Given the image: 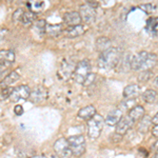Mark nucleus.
Masks as SVG:
<instances>
[{
	"mask_svg": "<svg viewBox=\"0 0 158 158\" xmlns=\"http://www.w3.org/2000/svg\"><path fill=\"white\" fill-rule=\"evenodd\" d=\"M121 56L122 54L118 48L111 47L110 49L101 53L98 62L99 68L104 69V70H112V69L116 68L118 65Z\"/></svg>",
	"mask_w": 158,
	"mask_h": 158,
	"instance_id": "obj_1",
	"label": "nucleus"
},
{
	"mask_svg": "<svg viewBox=\"0 0 158 158\" xmlns=\"http://www.w3.org/2000/svg\"><path fill=\"white\" fill-rule=\"evenodd\" d=\"M104 123V119L100 114L96 113L92 118H90L86 122L88 124V135L92 139H97L101 134V130H102Z\"/></svg>",
	"mask_w": 158,
	"mask_h": 158,
	"instance_id": "obj_2",
	"label": "nucleus"
},
{
	"mask_svg": "<svg viewBox=\"0 0 158 158\" xmlns=\"http://www.w3.org/2000/svg\"><path fill=\"white\" fill-rule=\"evenodd\" d=\"M68 139V142L70 144V149L72 151V154L77 157L82 156L85 153V138L82 135H74L70 136Z\"/></svg>",
	"mask_w": 158,
	"mask_h": 158,
	"instance_id": "obj_3",
	"label": "nucleus"
},
{
	"mask_svg": "<svg viewBox=\"0 0 158 158\" xmlns=\"http://www.w3.org/2000/svg\"><path fill=\"white\" fill-rule=\"evenodd\" d=\"M90 73H91V63L89 60L85 59V60H81L80 62H78V64L74 69L73 77L75 79L76 82L82 85L85 77Z\"/></svg>",
	"mask_w": 158,
	"mask_h": 158,
	"instance_id": "obj_4",
	"label": "nucleus"
},
{
	"mask_svg": "<svg viewBox=\"0 0 158 158\" xmlns=\"http://www.w3.org/2000/svg\"><path fill=\"white\" fill-rule=\"evenodd\" d=\"M53 148H54V151L59 158H70L73 155L67 138L57 139Z\"/></svg>",
	"mask_w": 158,
	"mask_h": 158,
	"instance_id": "obj_5",
	"label": "nucleus"
},
{
	"mask_svg": "<svg viewBox=\"0 0 158 158\" xmlns=\"http://www.w3.org/2000/svg\"><path fill=\"white\" fill-rule=\"evenodd\" d=\"M31 89L27 85H19L17 88H13V91L10 95L9 99L12 102H18L21 99H29Z\"/></svg>",
	"mask_w": 158,
	"mask_h": 158,
	"instance_id": "obj_6",
	"label": "nucleus"
},
{
	"mask_svg": "<svg viewBox=\"0 0 158 158\" xmlns=\"http://www.w3.org/2000/svg\"><path fill=\"white\" fill-rule=\"evenodd\" d=\"M79 16L81 18V21L85 22V23H92L96 18V12L95 9L89 6L88 3H85L79 7Z\"/></svg>",
	"mask_w": 158,
	"mask_h": 158,
	"instance_id": "obj_7",
	"label": "nucleus"
},
{
	"mask_svg": "<svg viewBox=\"0 0 158 158\" xmlns=\"http://www.w3.org/2000/svg\"><path fill=\"white\" fill-rule=\"evenodd\" d=\"M148 54L149 53L146 52V51H142V52L138 53L137 55H135L132 57V59L130 60V68L133 71H140L142 70L144 65V62H146V59L148 57Z\"/></svg>",
	"mask_w": 158,
	"mask_h": 158,
	"instance_id": "obj_8",
	"label": "nucleus"
},
{
	"mask_svg": "<svg viewBox=\"0 0 158 158\" xmlns=\"http://www.w3.org/2000/svg\"><path fill=\"white\" fill-rule=\"evenodd\" d=\"M48 97V91L43 86H37L33 91H31L29 99L33 103H41Z\"/></svg>",
	"mask_w": 158,
	"mask_h": 158,
	"instance_id": "obj_9",
	"label": "nucleus"
},
{
	"mask_svg": "<svg viewBox=\"0 0 158 158\" xmlns=\"http://www.w3.org/2000/svg\"><path fill=\"white\" fill-rule=\"evenodd\" d=\"M134 122L132 121V119L127 115V116H122L121 119L119 120L118 122L116 123V131L115 133L119 134V135H122L123 136L124 134L128 133V131L130 129L133 127Z\"/></svg>",
	"mask_w": 158,
	"mask_h": 158,
	"instance_id": "obj_10",
	"label": "nucleus"
},
{
	"mask_svg": "<svg viewBox=\"0 0 158 158\" xmlns=\"http://www.w3.org/2000/svg\"><path fill=\"white\" fill-rule=\"evenodd\" d=\"M85 27L82 24H77V25H72V27H69L64 30V35L68 38H77L80 37L81 35H83L85 33Z\"/></svg>",
	"mask_w": 158,
	"mask_h": 158,
	"instance_id": "obj_11",
	"label": "nucleus"
},
{
	"mask_svg": "<svg viewBox=\"0 0 158 158\" xmlns=\"http://www.w3.org/2000/svg\"><path fill=\"white\" fill-rule=\"evenodd\" d=\"M20 78V74L18 72V70L16 71H12L11 73H9L7 75L1 80L0 82V89H4L7 86H11L12 85H14L16 81H18Z\"/></svg>",
	"mask_w": 158,
	"mask_h": 158,
	"instance_id": "obj_12",
	"label": "nucleus"
},
{
	"mask_svg": "<svg viewBox=\"0 0 158 158\" xmlns=\"http://www.w3.org/2000/svg\"><path fill=\"white\" fill-rule=\"evenodd\" d=\"M121 117H122V111L120 109H115L108 114V116L104 119V123L111 127L116 126V123L120 120Z\"/></svg>",
	"mask_w": 158,
	"mask_h": 158,
	"instance_id": "obj_13",
	"label": "nucleus"
},
{
	"mask_svg": "<svg viewBox=\"0 0 158 158\" xmlns=\"http://www.w3.org/2000/svg\"><path fill=\"white\" fill-rule=\"evenodd\" d=\"M63 20H64V22L69 27L81 24V18H80V16H79V13L76 11L65 13L64 16H63Z\"/></svg>",
	"mask_w": 158,
	"mask_h": 158,
	"instance_id": "obj_14",
	"label": "nucleus"
},
{
	"mask_svg": "<svg viewBox=\"0 0 158 158\" xmlns=\"http://www.w3.org/2000/svg\"><path fill=\"white\" fill-rule=\"evenodd\" d=\"M95 47H96V50H97L99 53H102L112 47V41H111V39L108 37L100 36L96 39Z\"/></svg>",
	"mask_w": 158,
	"mask_h": 158,
	"instance_id": "obj_15",
	"label": "nucleus"
},
{
	"mask_svg": "<svg viewBox=\"0 0 158 158\" xmlns=\"http://www.w3.org/2000/svg\"><path fill=\"white\" fill-rule=\"evenodd\" d=\"M128 116L132 119V121L137 122L144 116V108L141 106H135L133 109L130 110Z\"/></svg>",
	"mask_w": 158,
	"mask_h": 158,
	"instance_id": "obj_16",
	"label": "nucleus"
},
{
	"mask_svg": "<svg viewBox=\"0 0 158 158\" xmlns=\"http://www.w3.org/2000/svg\"><path fill=\"white\" fill-rule=\"evenodd\" d=\"M95 114H96V109L92 104H89V106H86L78 111V117L81 119H85V120H89Z\"/></svg>",
	"mask_w": 158,
	"mask_h": 158,
	"instance_id": "obj_17",
	"label": "nucleus"
},
{
	"mask_svg": "<svg viewBox=\"0 0 158 158\" xmlns=\"http://www.w3.org/2000/svg\"><path fill=\"white\" fill-rule=\"evenodd\" d=\"M139 86L137 85H129L124 88L123 90V97L124 98H134L136 96H138L139 94Z\"/></svg>",
	"mask_w": 158,
	"mask_h": 158,
	"instance_id": "obj_18",
	"label": "nucleus"
},
{
	"mask_svg": "<svg viewBox=\"0 0 158 158\" xmlns=\"http://www.w3.org/2000/svg\"><path fill=\"white\" fill-rule=\"evenodd\" d=\"M152 124V120H151V117L150 116H143L141 119L139 120V123H138V131L140 133L144 134L147 133L148 131L150 130V127Z\"/></svg>",
	"mask_w": 158,
	"mask_h": 158,
	"instance_id": "obj_19",
	"label": "nucleus"
},
{
	"mask_svg": "<svg viewBox=\"0 0 158 158\" xmlns=\"http://www.w3.org/2000/svg\"><path fill=\"white\" fill-rule=\"evenodd\" d=\"M156 62H157V55L155 54V53H149L146 59V62H144L143 68H142V71L152 70V69L156 65Z\"/></svg>",
	"mask_w": 158,
	"mask_h": 158,
	"instance_id": "obj_20",
	"label": "nucleus"
},
{
	"mask_svg": "<svg viewBox=\"0 0 158 158\" xmlns=\"http://www.w3.org/2000/svg\"><path fill=\"white\" fill-rule=\"evenodd\" d=\"M36 14L31 11H27V12H24L23 13V16H22V19H21V22L22 24L25 25V27H29V25L33 24L35 21H36Z\"/></svg>",
	"mask_w": 158,
	"mask_h": 158,
	"instance_id": "obj_21",
	"label": "nucleus"
},
{
	"mask_svg": "<svg viewBox=\"0 0 158 158\" xmlns=\"http://www.w3.org/2000/svg\"><path fill=\"white\" fill-rule=\"evenodd\" d=\"M142 99L148 103H154L157 100V92L154 90H147L142 93Z\"/></svg>",
	"mask_w": 158,
	"mask_h": 158,
	"instance_id": "obj_22",
	"label": "nucleus"
},
{
	"mask_svg": "<svg viewBox=\"0 0 158 158\" xmlns=\"http://www.w3.org/2000/svg\"><path fill=\"white\" fill-rule=\"evenodd\" d=\"M0 60L13 63L15 61V53L11 50H1L0 51Z\"/></svg>",
	"mask_w": 158,
	"mask_h": 158,
	"instance_id": "obj_23",
	"label": "nucleus"
},
{
	"mask_svg": "<svg viewBox=\"0 0 158 158\" xmlns=\"http://www.w3.org/2000/svg\"><path fill=\"white\" fill-rule=\"evenodd\" d=\"M147 30L151 33L152 36H157V18H150L147 22Z\"/></svg>",
	"mask_w": 158,
	"mask_h": 158,
	"instance_id": "obj_24",
	"label": "nucleus"
},
{
	"mask_svg": "<svg viewBox=\"0 0 158 158\" xmlns=\"http://www.w3.org/2000/svg\"><path fill=\"white\" fill-rule=\"evenodd\" d=\"M45 32L48 33L51 36H58L60 35V33L62 32V27L61 24H53V25H48L47 29H45Z\"/></svg>",
	"mask_w": 158,
	"mask_h": 158,
	"instance_id": "obj_25",
	"label": "nucleus"
},
{
	"mask_svg": "<svg viewBox=\"0 0 158 158\" xmlns=\"http://www.w3.org/2000/svg\"><path fill=\"white\" fill-rule=\"evenodd\" d=\"M74 69H75V68H72V67H71V64H69L68 62L63 61L62 64H61V67H60L61 75L64 76V77H70L71 75H73Z\"/></svg>",
	"mask_w": 158,
	"mask_h": 158,
	"instance_id": "obj_26",
	"label": "nucleus"
},
{
	"mask_svg": "<svg viewBox=\"0 0 158 158\" xmlns=\"http://www.w3.org/2000/svg\"><path fill=\"white\" fill-rule=\"evenodd\" d=\"M142 12H144L146 14H152L153 12L156 11L157 6L153 3H143V4H140L138 6Z\"/></svg>",
	"mask_w": 158,
	"mask_h": 158,
	"instance_id": "obj_27",
	"label": "nucleus"
},
{
	"mask_svg": "<svg viewBox=\"0 0 158 158\" xmlns=\"http://www.w3.org/2000/svg\"><path fill=\"white\" fill-rule=\"evenodd\" d=\"M34 23H35V27H36V31L38 33L43 34V33L45 32V29H47V22H45V20L40 19V20L35 21Z\"/></svg>",
	"mask_w": 158,
	"mask_h": 158,
	"instance_id": "obj_28",
	"label": "nucleus"
},
{
	"mask_svg": "<svg viewBox=\"0 0 158 158\" xmlns=\"http://www.w3.org/2000/svg\"><path fill=\"white\" fill-rule=\"evenodd\" d=\"M152 75H153V74L151 72V70L142 71V72L140 73L139 76H138V80L140 81V82H147V81L152 77Z\"/></svg>",
	"mask_w": 158,
	"mask_h": 158,
	"instance_id": "obj_29",
	"label": "nucleus"
},
{
	"mask_svg": "<svg viewBox=\"0 0 158 158\" xmlns=\"http://www.w3.org/2000/svg\"><path fill=\"white\" fill-rule=\"evenodd\" d=\"M23 13H24L23 9H21V7H20V9H17L16 11L14 12V14H13V20H14V22H21Z\"/></svg>",
	"mask_w": 158,
	"mask_h": 158,
	"instance_id": "obj_30",
	"label": "nucleus"
},
{
	"mask_svg": "<svg viewBox=\"0 0 158 158\" xmlns=\"http://www.w3.org/2000/svg\"><path fill=\"white\" fill-rule=\"evenodd\" d=\"M95 79H96V75L94 73L91 72L85 77V81H83V83H82V85H85V86H90V85H92L94 82H95Z\"/></svg>",
	"mask_w": 158,
	"mask_h": 158,
	"instance_id": "obj_31",
	"label": "nucleus"
},
{
	"mask_svg": "<svg viewBox=\"0 0 158 158\" xmlns=\"http://www.w3.org/2000/svg\"><path fill=\"white\" fill-rule=\"evenodd\" d=\"M12 91H13V88H10V86L1 89V92H0V99H1V100H6V99H7L10 97V95H11Z\"/></svg>",
	"mask_w": 158,
	"mask_h": 158,
	"instance_id": "obj_32",
	"label": "nucleus"
},
{
	"mask_svg": "<svg viewBox=\"0 0 158 158\" xmlns=\"http://www.w3.org/2000/svg\"><path fill=\"white\" fill-rule=\"evenodd\" d=\"M12 63L11 62H7V61H4V60H0V77L2 76V74H4L11 68Z\"/></svg>",
	"mask_w": 158,
	"mask_h": 158,
	"instance_id": "obj_33",
	"label": "nucleus"
},
{
	"mask_svg": "<svg viewBox=\"0 0 158 158\" xmlns=\"http://www.w3.org/2000/svg\"><path fill=\"white\" fill-rule=\"evenodd\" d=\"M9 34V30L6 27H0V40L4 39L6 37V35Z\"/></svg>",
	"mask_w": 158,
	"mask_h": 158,
	"instance_id": "obj_34",
	"label": "nucleus"
},
{
	"mask_svg": "<svg viewBox=\"0 0 158 158\" xmlns=\"http://www.w3.org/2000/svg\"><path fill=\"white\" fill-rule=\"evenodd\" d=\"M14 112L16 115H22V114H23V108H22V106H20V104H17L14 108Z\"/></svg>",
	"mask_w": 158,
	"mask_h": 158,
	"instance_id": "obj_35",
	"label": "nucleus"
},
{
	"mask_svg": "<svg viewBox=\"0 0 158 158\" xmlns=\"http://www.w3.org/2000/svg\"><path fill=\"white\" fill-rule=\"evenodd\" d=\"M152 134H153V136H154L155 138H157V137H158V126H154V127H153Z\"/></svg>",
	"mask_w": 158,
	"mask_h": 158,
	"instance_id": "obj_36",
	"label": "nucleus"
},
{
	"mask_svg": "<svg viewBox=\"0 0 158 158\" xmlns=\"http://www.w3.org/2000/svg\"><path fill=\"white\" fill-rule=\"evenodd\" d=\"M151 120H152V123L154 124V126H157V124H158V115H157V114L154 116V118L151 119Z\"/></svg>",
	"mask_w": 158,
	"mask_h": 158,
	"instance_id": "obj_37",
	"label": "nucleus"
},
{
	"mask_svg": "<svg viewBox=\"0 0 158 158\" xmlns=\"http://www.w3.org/2000/svg\"><path fill=\"white\" fill-rule=\"evenodd\" d=\"M31 158H48V157H45L44 155H37V156H33Z\"/></svg>",
	"mask_w": 158,
	"mask_h": 158,
	"instance_id": "obj_38",
	"label": "nucleus"
},
{
	"mask_svg": "<svg viewBox=\"0 0 158 158\" xmlns=\"http://www.w3.org/2000/svg\"><path fill=\"white\" fill-rule=\"evenodd\" d=\"M152 158H158V156H157V153H155V154H154V156H153Z\"/></svg>",
	"mask_w": 158,
	"mask_h": 158,
	"instance_id": "obj_39",
	"label": "nucleus"
},
{
	"mask_svg": "<svg viewBox=\"0 0 158 158\" xmlns=\"http://www.w3.org/2000/svg\"><path fill=\"white\" fill-rule=\"evenodd\" d=\"M6 1H7V2H11V1H13V0H6Z\"/></svg>",
	"mask_w": 158,
	"mask_h": 158,
	"instance_id": "obj_40",
	"label": "nucleus"
}]
</instances>
